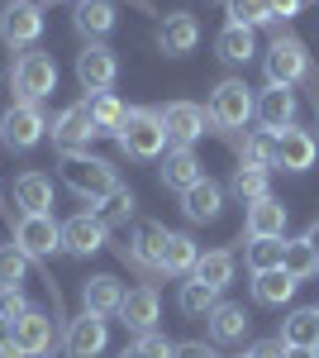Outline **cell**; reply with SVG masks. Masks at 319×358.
I'll return each mask as SVG.
<instances>
[{
	"label": "cell",
	"mask_w": 319,
	"mask_h": 358,
	"mask_svg": "<svg viewBox=\"0 0 319 358\" xmlns=\"http://www.w3.org/2000/svg\"><path fill=\"white\" fill-rule=\"evenodd\" d=\"M224 5H229V0H224Z\"/></svg>",
	"instance_id": "51"
},
{
	"label": "cell",
	"mask_w": 319,
	"mask_h": 358,
	"mask_svg": "<svg viewBox=\"0 0 319 358\" xmlns=\"http://www.w3.org/2000/svg\"><path fill=\"white\" fill-rule=\"evenodd\" d=\"M191 277L205 282V287H214V292H224V287L234 282V253H229V248H210V253H200Z\"/></svg>",
	"instance_id": "30"
},
{
	"label": "cell",
	"mask_w": 319,
	"mask_h": 358,
	"mask_svg": "<svg viewBox=\"0 0 319 358\" xmlns=\"http://www.w3.org/2000/svg\"><path fill=\"white\" fill-rule=\"evenodd\" d=\"M177 358H219V354H214V349H205V344H195V339H191V344H177Z\"/></svg>",
	"instance_id": "45"
},
{
	"label": "cell",
	"mask_w": 319,
	"mask_h": 358,
	"mask_svg": "<svg viewBox=\"0 0 319 358\" xmlns=\"http://www.w3.org/2000/svg\"><path fill=\"white\" fill-rule=\"evenodd\" d=\"M133 206H138V201H133V192H129V187H119L114 196H105V201H101V210H96V215L105 220V229H124V224L133 220Z\"/></svg>",
	"instance_id": "38"
},
{
	"label": "cell",
	"mask_w": 319,
	"mask_h": 358,
	"mask_svg": "<svg viewBox=\"0 0 319 358\" xmlns=\"http://www.w3.org/2000/svg\"><path fill=\"white\" fill-rule=\"evenodd\" d=\"M0 138H5V148L29 153V148H38L48 138V120H43V110L34 101H15L10 110L0 115Z\"/></svg>",
	"instance_id": "4"
},
{
	"label": "cell",
	"mask_w": 319,
	"mask_h": 358,
	"mask_svg": "<svg viewBox=\"0 0 319 358\" xmlns=\"http://www.w3.org/2000/svg\"><path fill=\"white\" fill-rule=\"evenodd\" d=\"M267 82L272 86H295L310 77V53H305V43L300 38H276L272 48H267Z\"/></svg>",
	"instance_id": "10"
},
{
	"label": "cell",
	"mask_w": 319,
	"mask_h": 358,
	"mask_svg": "<svg viewBox=\"0 0 319 358\" xmlns=\"http://www.w3.org/2000/svg\"><path fill=\"white\" fill-rule=\"evenodd\" d=\"M48 134H53V143L67 153V148H81V143H91V138H101V129H96V120H91V106L77 101V106H67V110L48 124Z\"/></svg>",
	"instance_id": "14"
},
{
	"label": "cell",
	"mask_w": 319,
	"mask_h": 358,
	"mask_svg": "<svg viewBox=\"0 0 319 358\" xmlns=\"http://www.w3.org/2000/svg\"><path fill=\"white\" fill-rule=\"evenodd\" d=\"M15 91H20V101H48L57 91V62L48 53H38V48H29V53H20V62H15Z\"/></svg>",
	"instance_id": "7"
},
{
	"label": "cell",
	"mask_w": 319,
	"mask_h": 358,
	"mask_svg": "<svg viewBox=\"0 0 319 358\" xmlns=\"http://www.w3.org/2000/svg\"><path fill=\"white\" fill-rule=\"evenodd\" d=\"M77 29L91 38V43H101L110 29H114V0H77Z\"/></svg>",
	"instance_id": "28"
},
{
	"label": "cell",
	"mask_w": 319,
	"mask_h": 358,
	"mask_svg": "<svg viewBox=\"0 0 319 358\" xmlns=\"http://www.w3.org/2000/svg\"><path fill=\"white\" fill-rule=\"evenodd\" d=\"M86 106H91V120H96V129H101V134H114V129L124 124V115H129L114 96H110V91H91V96H86Z\"/></svg>",
	"instance_id": "36"
},
{
	"label": "cell",
	"mask_w": 319,
	"mask_h": 358,
	"mask_svg": "<svg viewBox=\"0 0 319 358\" xmlns=\"http://www.w3.org/2000/svg\"><path fill=\"white\" fill-rule=\"evenodd\" d=\"M15 248L24 253L29 263H48L57 248H62V224L53 220V215H20L15 220Z\"/></svg>",
	"instance_id": "6"
},
{
	"label": "cell",
	"mask_w": 319,
	"mask_h": 358,
	"mask_svg": "<svg viewBox=\"0 0 319 358\" xmlns=\"http://www.w3.org/2000/svg\"><path fill=\"white\" fill-rule=\"evenodd\" d=\"M286 358H319V349H286Z\"/></svg>",
	"instance_id": "48"
},
{
	"label": "cell",
	"mask_w": 319,
	"mask_h": 358,
	"mask_svg": "<svg viewBox=\"0 0 319 358\" xmlns=\"http://www.w3.org/2000/svg\"><path fill=\"white\" fill-rule=\"evenodd\" d=\"M181 210H186V220H195V224L219 220V210H224V187L210 182V177H200L195 187L181 192Z\"/></svg>",
	"instance_id": "21"
},
{
	"label": "cell",
	"mask_w": 319,
	"mask_h": 358,
	"mask_svg": "<svg viewBox=\"0 0 319 358\" xmlns=\"http://www.w3.org/2000/svg\"><path fill=\"white\" fill-rule=\"evenodd\" d=\"M34 306L24 301V292L20 287H0V325H15V320H24Z\"/></svg>",
	"instance_id": "41"
},
{
	"label": "cell",
	"mask_w": 319,
	"mask_h": 358,
	"mask_svg": "<svg viewBox=\"0 0 319 358\" xmlns=\"http://www.w3.org/2000/svg\"><path fill=\"white\" fill-rule=\"evenodd\" d=\"M133 349H138V358H177V344H167V334H158V330L138 334Z\"/></svg>",
	"instance_id": "42"
},
{
	"label": "cell",
	"mask_w": 319,
	"mask_h": 358,
	"mask_svg": "<svg viewBox=\"0 0 319 358\" xmlns=\"http://www.w3.org/2000/svg\"><path fill=\"white\" fill-rule=\"evenodd\" d=\"M315 110H319V101H315Z\"/></svg>",
	"instance_id": "50"
},
{
	"label": "cell",
	"mask_w": 319,
	"mask_h": 358,
	"mask_svg": "<svg viewBox=\"0 0 319 358\" xmlns=\"http://www.w3.org/2000/svg\"><path fill=\"white\" fill-rule=\"evenodd\" d=\"M295 287H300V282H295L286 268H272V273H253V296H258L262 306H286V301L295 296Z\"/></svg>",
	"instance_id": "29"
},
{
	"label": "cell",
	"mask_w": 319,
	"mask_h": 358,
	"mask_svg": "<svg viewBox=\"0 0 319 358\" xmlns=\"http://www.w3.org/2000/svg\"><path fill=\"white\" fill-rule=\"evenodd\" d=\"M281 268H286V273H291L295 282H305V277H315V273H319V258H315V248L305 244V239H286Z\"/></svg>",
	"instance_id": "37"
},
{
	"label": "cell",
	"mask_w": 319,
	"mask_h": 358,
	"mask_svg": "<svg viewBox=\"0 0 319 358\" xmlns=\"http://www.w3.org/2000/svg\"><path fill=\"white\" fill-rule=\"evenodd\" d=\"M258 115V101H253V91L239 82V77H224V82L210 91V124L214 129H243L248 120Z\"/></svg>",
	"instance_id": "3"
},
{
	"label": "cell",
	"mask_w": 319,
	"mask_h": 358,
	"mask_svg": "<svg viewBox=\"0 0 319 358\" xmlns=\"http://www.w3.org/2000/svg\"><path fill=\"white\" fill-rule=\"evenodd\" d=\"M119 138V153H129V158H162L167 153V129H162L158 110H129L124 115V124L114 129Z\"/></svg>",
	"instance_id": "2"
},
{
	"label": "cell",
	"mask_w": 319,
	"mask_h": 358,
	"mask_svg": "<svg viewBox=\"0 0 319 358\" xmlns=\"http://www.w3.org/2000/svg\"><path fill=\"white\" fill-rule=\"evenodd\" d=\"M0 358H24V354L15 349V339H0Z\"/></svg>",
	"instance_id": "47"
},
{
	"label": "cell",
	"mask_w": 319,
	"mask_h": 358,
	"mask_svg": "<svg viewBox=\"0 0 319 358\" xmlns=\"http://www.w3.org/2000/svg\"><path fill=\"white\" fill-rule=\"evenodd\" d=\"M214 53L224 62H234V67H248L258 57V38H253V29H243V24H224L219 38H214Z\"/></svg>",
	"instance_id": "26"
},
{
	"label": "cell",
	"mask_w": 319,
	"mask_h": 358,
	"mask_svg": "<svg viewBox=\"0 0 319 358\" xmlns=\"http://www.w3.org/2000/svg\"><path fill=\"white\" fill-rule=\"evenodd\" d=\"M15 206L24 215H53V182L43 172H20L15 177Z\"/></svg>",
	"instance_id": "23"
},
{
	"label": "cell",
	"mask_w": 319,
	"mask_h": 358,
	"mask_svg": "<svg viewBox=\"0 0 319 358\" xmlns=\"http://www.w3.org/2000/svg\"><path fill=\"white\" fill-rule=\"evenodd\" d=\"M243 358H248V354H243Z\"/></svg>",
	"instance_id": "52"
},
{
	"label": "cell",
	"mask_w": 319,
	"mask_h": 358,
	"mask_svg": "<svg viewBox=\"0 0 319 358\" xmlns=\"http://www.w3.org/2000/svg\"><path fill=\"white\" fill-rule=\"evenodd\" d=\"M0 38L5 48H34L43 38V5L34 0H10L0 10Z\"/></svg>",
	"instance_id": "8"
},
{
	"label": "cell",
	"mask_w": 319,
	"mask_h": 358,
	"mask_svg": "<svg viewBox=\"0 0 319 358\" xmlns=\"http://www.w3.org/2000/svg\"><path fill=\"white\" fill-rule=\"evenodd\" d=\"M114 77H119V57H114V48H105V43H86V48L77 53V82L86 86V96H91V91H110Z\"/></svg>",
	"instance_id": "13"
},
{
	"label": "cell",
	"mask_w": 319,
	"mask_h": 358,
	"mask_svg": "<svg viewBox=\"0 0 319 358\" xmlns=\"http://www.w3.org/2000/svg\"><path fill=\"white\" fill-rule=\"evenodd\" d=\"M272 20V0H229V24L258 29Z\"/></svg>",
	"instance_id": "39"
},
{
	"label": "cell",
	"mask_w": 319,
	"mask_h": 358,
	"mask_svg": "<svg viewBox=\"0 0 319 358\" xmlns=\"http://www.w3.org/2000/svg\"><path fill=\"white\" fill-rule=\"evenodd\" d=\"M243 234H248V239H281V234H286V206H281L276 196L253 201L248 215H243Z\"/></svg>",
	"instance_id": "18"
},
{
	"label": "cell",
	"mask_w": 319,
	"mask_h": 358,
	"mask_svg": "<svg viewBox=\"0 0 319 358\" xmlns=\"http://www.w3.org/2000/svg\"><path fill=\"white\" fill-rule=\"evenodd\" d=\"M62 182H67V192H77L81 201H91V206H101L105 196L119 192V177H114V163L105 158H91V153H81V148H67L62 153Z\"/></svg>",
	"instance_id": "1"
},
{
	"label": "cell",
	"mask_w": 319,
	"mask_h": 358,
	"mask_svg": "<svg viewBox=\"0 0 319 358\" xmlns=\"http://www.w3.org/2000/svg\"><path fill=\"white\" fill-rule=\"evenodd\" d=\"M205 177V167L195 158V148H167L162 153V187H172V192H186Z\"/></svg>",
	"instance_id": "22"
},
{
	"label": "cell",
	"mask_w": 319,
	"mask_h": 358,
	"mask_svg": "<svg viewBox=\"0 0 319 358\" xmlns=\"http://www.w3.org/2000/svg\"><path fill=\"white\" fill-rule=\"evenodd\" d=\"M10 339H15V349L24 358H43V354H53V315H43V310H29L24 320H15L10 325Z\"/></svg>",
	"instance_id": "15"
},
{
	"label": "cell",
	"mask_w": 319,
	"mask_h": 358,
	"mask_svg": "<svg viewBox=\"0 0 319 358\" xmlns=\"http://www.w3.org/2000/svg\"><path fill=\"white\" fill-rule=\"evenodd\" d=\"M110 344V330H105V315H91V310H81L67 320V334H62V349L67 358H96L105 354Z\"/></svg>",
	"instance_id": "11"
},
{
	"label": "cell",
	"mask_w": 319,
	"mask_h": 358,
	"mask_svg": "<svg viewBox=\"0 0 319 358\" xmlns=\"http://www.w3.org/2000/svg\"><path fill=\"white\" fill-rule=\"evenodd\" d=\"M281 253H286V239H248L243 263H248V273H272V268H281Z\"/></svg>",
	"instance_id": "35"
},
{
	"label": "cell",
	"mask_w": 319,
	"mask_h": 358,
	"mask_svg": "<svg viewBox=\"0 0 319 358\" xmlns=\"http://www.w3.org/2000/svg\"><path fill=\"white\" fill-rule=\"evenodd\" d=\"M158 120H162V129H167V143L172 148H191L195 138L210 129V110L195 106V101H172V106L158 110Z\"/></svg>",
	"instance_id": "9"
},
{
	"label": "cell",
	"mask_w": 319,
	"mask_h": 358,
	"mask_svg": "<svg viewBox=\"0 0 319 358\" xmlns=\"http://www.w3.org/2000/svg\"><path fill=\"white\" fill-rule=\"evenodd\" d=\"M167 224L158 220H138L129 229V244H119V258L124 263H133L138 273H148V277H158L162 273V248H167Z\"/></svg>",
	"instance_id": "5"
},
{
	"label": "cell",
	"mask_w": 319,
	"mask_h": 358,
	"mask_svg": "<svg viewBox=\"0 0 319 358\" xmlns=\"http://www.w3.org/2000/svg\"><path fill=\"white\" fill-rule=\"evenodd\" d=\"M29 273V258L15 244H0V287H20Z\"/></svg>",
	"instance_id": "40"
},
{
	"label": "cell",
	"mask_w": 319,
	"mask_h": 358,
	"mask_svg": "<svg viewBox=\"0 0 319 358\" xmlns=\"http://www.w3.org/2000/svg\"><path fill=\"white\" fill-rule=\"evenodd\" d=\"M110 239L105 220L96 215V210H81L72 220L62 224V253H72V258H91V253H101Z\"/></svg>",
	"instance_id": "12"
},
{
	"label": "cell",
	"mask_w": 319,
	"mask_h": 358,
	"mask_svg": "<svg viewBox=\"0 0 319 358\" xmlns=\"http://www.w3.org/2000/svg\"><path fill=\"white\" fill-rule=\"evenodd\" d=\"M195 258H200V248L191 234H167V248H162V273L167 277H191Z\"/></svg>",
	"instance_id": "31"
},
{
	"label": "cell",
	"mask_w": 319,
	"mask_h": 358,
	"mask_svg": "<svg viewBox=\"0 0 319 358\" xmlns=\"http://www.w3.org/2000/svg\"><path fill=\"white\" fill-rule=\"evenodd\" d=\"M315 153H319V143L310 129H281L276 134V167L281 172H305V167H315Z\"/></svg>",
	"instance_id": "16"
},
{
	"label": "cell",
	"mask_w": 319,
	"mask_h": 358,
	"mask_svg": "<svg viewBox=\"0 0 319 358\" xmlns=\"http://www.w3.org/2000/svg\"><path fill=\"white\" fill-rule=\"evenodd\" d=\"M177 306H181L186 315H195V320H205L214 306H219V292H214V287H205V282H195V277H186V282H181Z\"/></svg>",
	"instance_id": "34"
},
{
	"label": "cell",
	"mask_w": 319,
	"mask_h": 358,
	"mask_svg": "<svg viewBox=\"0 0 319 358\" xmlns=\"http://www.w3.org/2000/svg\"><path fill=\"white\" fill-rule=\"evenodd\" d=\"M248 358H286V344H281V334H276V339H258V344L248 349Z\"/></svg>",
	"instance_id": "43"
},
{
	"label": "cell",
	"mask_w": 319,
	"mask_h": 358,
	"mask_svg": "<svg viewBox=\"0 0 319 358\" xmlns=\"http://www.w3.org/2000/svg\"><path fill=\"white\" fill-rule=\"evenodd\" d=\"M119 358H138V349H133V344H129V349H124V354H119Z\"/></svg>",
	"instance_id": "49"
},
{
	"label": "cell",
	"mask_w": 319,
	"mask_h": 358,
	"mask_svg": "<svg viewBox=\"0 0 319 358\" xmlns=\"http://www.w3.org/2000/svg\"><path fill=\"white\" fill-rule=\"evenodd\" d=\"M158 292L153 287H138V292H124V306H119V320L129 325L133 334H148L158 325Z\"/></svg>",
	"instance_id": "24"
},
{
	"label": "cell",
	"mask_w": 319,
	"mask_h": 358,
	"mask_svg": "<svg viewBox=\"0 0 319 358\" xmlns=\"http://www.w3.org/2000/svg\"><path fill=\"white\" fill-rule=\"evenodd\" d=\"M281 344H286V349H319V306L291 310V315L281 320Z\"/></svg>",
	"instance_id": "25"
},
{
	"label": "cell",
	"mask_w": 319,
	"mask_h": 358,
	"mask_svg": "<svg viewBox=\"0 0 319 358\" xmlns=\"http://www.w3.org/2000/svg\"><path fill=\"white\" fill-rule=\"evenodd\" d=\"M258 120H262V129H272V134L291 129L295 124V91L291 86H272L267 82V91L258 96Z\"/></svg>",
	"instance_id": "19"
},
{
	"label": "cell",
	"mask_w": 319,
	"mask_h": 358,
	"mask_svg": "<svg viewBox=\"0 0 319 358\" xmlns=\"http://www.w3.org/2000/svg\"><path fill=\"white\" fill-rule=\"evenodd\" d=\"M300 239H305V244L315 248V258H319V220H310V229H305V234H300Z\"/></svg>",
	"instance_id": "46"
},
{
	"label": "cell",
	"mask_w": 319,
	"mask_h": 358,
	"mask_svg": "<svg viewBox=\"0 0 319 358\" xmlns=\"http://www.w3.org/2000/svg\"><path fill=\"white\" fill-rule=\"evenodd\" d=\"M300 15V0H272V20H295Z\"/></svg>",
	"instance_id": "44"
},
{
	"label": "cell",
	"mask_w": 319,
	"mask_h": 358,
	"mask_svg": "<svg viewBox=\"0 0 319 358\" xmlns=\"http://www.w3.org/2000/svg\"><path fill=\"white\" fill-rule=\"evenodd\" d=\"M205 320H210V334L219 339V344H239L243 334H248V325H253V320H248V310H243L239 301H219Z\"/></svg>",
	"instance_id": "27"
},
{
	"label": "cell",
	"mask_w": 319,
	"mask_h": 358,
	"mask_svg": "<svg viewBox=\"0 0 319 358\" xmlns=\"http://www.w3.org/2000/svg\"><path fill=\"white\" fill-rule=\"evenodd\" d=\"M195 43H200V24H195V15H181V10H177V15H167V20L158 24V48L167 57H186Z\"/></svg>",
	"instance_id": "20"
},
{
	"label": "cell",
	"mask_w": 319,
	"mask_h": 358,
	"mask_svg": "<svg viewBox=\"0 0 319 358\" xmlns=\"http://www.w3.org/2000/svg\"><path fill=\"white\" fill-rule=\"evenodd\" d=\"M239 153H243V167L272 172V167H276V134H272V129H258V134H248L239 143Z\"/></svg>",
	"instance_id": "32"
},
{
	"label": "cell",
	"mask_w": 319,
	"mask_h": 358,
	"mask_svg": "<svg viewBox=\"0 0 319 358\" xmlns=\"http://www.w3.org/2000/svg\"><path fill=\"white\" fill-rule=\"evenodd\" d=\"M119 306H124V287H119V277L110 273H96L81 282V310H91V315H119Z\"/></svg>",
	"instance_id": "17"
},
{
	"label": "cell",
	"mask_w": 319,
	"mask_h": 358,
	"mask_svg": "<svg viewBox=\"0 0 319 358\" xmlns=\"http://www.w3.org/2000/svg\"><path fill=\"white\" fill-rule=\"evenodd\" d=\"M229 192L239 196L243 206H253V201L272 196V172H262V167H239L234 182H229Z\"/></svg>",
	"instance_id": "33"
}]
</instances>
